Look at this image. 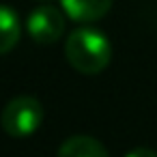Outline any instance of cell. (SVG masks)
Here are the masks:
<instances>
[{"label": "cell", "instance_id": "obj_7", "mask_svg": "<svg viewBox=\"0 0 157 157\" xmlns=\"http://www.w3.org/2000/svg\"><path fill=\"white\" fill-rule=\"evenodd\" d=\"M125 157H157V153L153 148H146V146H138V148H131Z\"/></svg>", "mask_w": 157, "mask_h": 157}, {"label": "cell", "instance_id": "obj_4", "mask_svg": "<svg viewBox=\"0 0 157 157\" xmlns=\"http://www.w3.org/2000/svg\"><path fill=\"white\" fill-rule=\"evenodd\" d=\"M60 7L69 15V20L88 24L101 20L110 11L112 0H60Z\"/></svg>", "mask_w": 157, "mask_h": 157}, {"label": "cell", "instance_id": "obj_5", "mask_svg": "<svg viewBox=\"0 0 157 157\" xmlns=\"http://www.w3.org/2000/svg\"><path fill=\"white\" fill-rule=\"evenodd\" d=\"M58 157H110L108 148L93 136H71L67 138L60 148H58Z\"/></svg>", "mask_w": 157, "mask_h": 157}, {"label": "cell", "instance_id": "obj_2", "mask_svg": "<svg viewBox=\"0 0 157 157\" xmlns=\"http://www.w3.org/2000/svg\"><path fill=\"white\" fill-rule=\"evenodd\" d=\"M2 129L11 138H28L43 123V105L33 95L13 97L2 110Z\"/></svg>", "mask_w": 157, "mask_h": 157}, {"label": "cell", "instance_id": "obj_3", "mask_svg": "<svg viewBox=\"0 0 157 157\" xmlns=\"http://www.w3.org/2000/svg\"><path fill=\"white\" fill-rule=\"evenodd\" d=\"M63 13L65 11H60L52 5H41V7L33 9L28 15V22H26V30H28L30 39L41 45L58 41L65 33V15Z\"/></svg>", "mask_w": 157, "mask_h": 157}, {"label": "cell", "instance_id": "obj_1", "mask_svg": "<svg viewBox=\"0 0 157 157\" xmlns=\"http://www.w3.org/2000/svg\"><path fill=\"white\" fill-rule=\"evenodd\" d=\"M65 58L75 71L84 75H97L110 65L112 45L97 28H75L65 41Z\"/></svg>", "mask_w": 157, "mask_h": 157}, {"label": "cell", "instance_id": "obj_6", "mask_svg": "<svg viewBox=\"0 0 157 157\" xmlns=\"http://www.w3.org/2000/svg\"><path fill=\"white\" fill-rule=\"evenodd\" d=\"M0 35H2V54H9L20 41V17L11 7L0 9Z\"/></svg>", "mask_w": 157, "mask_h": 157}]
</instances>
